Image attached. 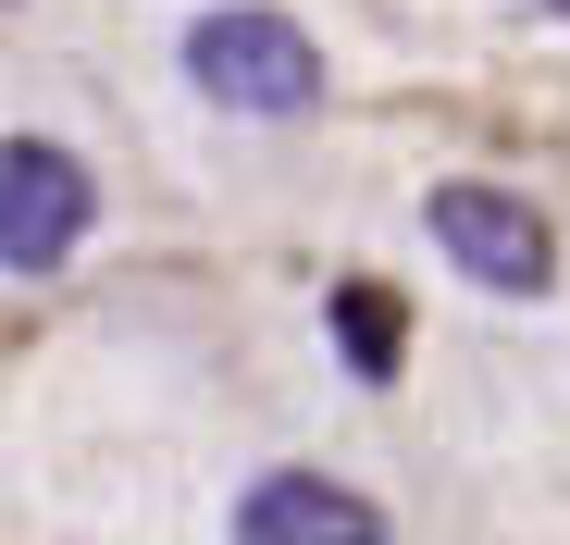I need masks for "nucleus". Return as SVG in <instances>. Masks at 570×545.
<instances>
[{
    "instance_id": "obj_1",
    "label": "nucleus",
    "mask_w": 570,
    "mask_h": 545,
    "mask_svg": "<svg viewBox=\"0 0 570 545\" xmlns=\"http://www.w3.org/2000/svg\"><path fill=\"white\" fill-rule=\"evenodd\" d=\"M186 75H199V100H224V112H311L323 100V50L285 13H261V0H224V13L186 26Z\"/></svg>"
},
{
    "instance_id": "obj_2",
    "label": "nucleus",
    "mask_w": 570,
    "mask_h": 545,
    "mask_svg": "<svg viewBox=\"0 0 570 545\" xmlns=\"http://www.w3.org/2000/svg\"><path fill=\"white\" fill-rule=\"evenodd\" d=\"M100 224V174L50 137H13L0 149V272H62Z\"/></svg>"
},
{
    "instance_id": "obj_3",
    "label": "nucleus",
    "mask_w": 570,
    "mask_h": 545,
    "mask_svg": "<svg viewBox=\"0 0 570 545\" xmlns=\"http://www.w3.org/2000/svg\"><path fill=\"white\" fill-rule=\"evenodd\" d=\"M434 248L471 272V286H497V298H546L558 286V236H546V211L533 199H509V187H434Z\"/></svg>"
},
{
    "instance_id": "obj_4",
    "label": "nucleus",
    "mask_w": 570,
    "mask_h": 545,
    "mask_svg": "<svg viewBox=\"0 0 570 545\" xmlns=\"http://www.w3.org/2000/svg\"><path fill=\"white\" fill-rule=\"evenodd\" d=\"M236 545H385V508L347 496L335 472H261L236 496Z\"/></svg>"
},
{
    "instance_id": "obj_5",
    "label": "nucleus",
    "mask_w": 570,
    "mask_h": 545,
    "mask_svg": "<svg viewBox=\"0 0 570 545\" xmlns=\"http://www.w3.org/2000/svg\"><path fill=\"white\" fill-rule=\"evenodd\" d=\"M335 347H347V373H360V385H385V373H397V347H410L397 298H385V286H335Z\"/></svg>"
},
{
    "instance_id": "obj_6",
    "label": "nucleus",
    "mask_w": 570,
    "mask_h": 545,
    "mask_svg": "<svg viewBox=\"0 0 570 545\" xmlns=\"http://www.w3.org/2000/svg\"><path fill=\"white\" fill-rule=\"evenodd\" d=\"M546 13H570V0H546Z\"/></svg>"
}]
</instances>
